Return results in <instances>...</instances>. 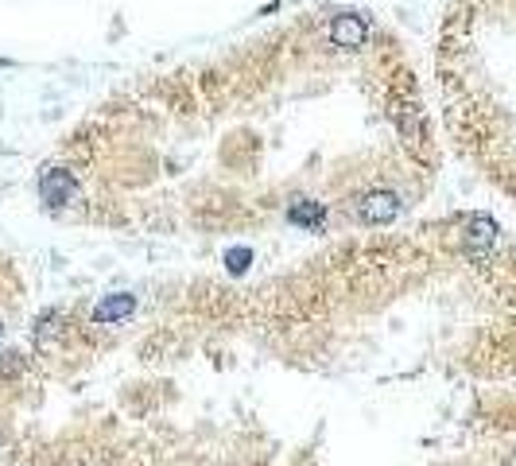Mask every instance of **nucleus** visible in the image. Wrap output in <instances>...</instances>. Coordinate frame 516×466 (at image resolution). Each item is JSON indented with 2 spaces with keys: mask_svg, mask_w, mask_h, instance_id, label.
<instances>
[{
  "mask_svg": "<svg viewBox=\"0 0 516 466\" xmlns=\"http://www.w3.org/2000/svg\"><path fill=\"white\" fill-rule=\"evenodd\" d=\"M330 12H299L248 43L116 90L66 140L78 202L248 210L268 195L287 210L322 198V187L353 218L365 190L435 179L404 43L377 28L365 47H342Z\"/></svg>",
  "mask_w": 516,
  "mask_h": 466,
  "instance_id": "nucleus-1",
  "label": "nucleus"
},
{
  "mask_svg": "<svg viewBox=\"0 0 516 466\" xmlns=\"http://www.w3.org/2000/svg\"><path fill=\"white\" fill-rule=\"evenodd\" d=\"M248 261H253V253H248V249H229V253H226V264H229L233 276H241V272L248 269Z\"/></svg>",
  "mask_w": 516,
  "mask_h": 466,
  "instance_id": "nucleus-4",
  "label": "nucleus"
},
{
  "mask_svg": "<svg viewBox=\"0 0 516 466\" xmlns=\"http://www.w3.org/2000/svg\"><path fill=\"white\" fill-rule=\"evenodd\" d=\"M0 335H4V323H0Z\"/></svg>",
  "mask_w": 516,
  "mask_h": 466,
  "instance_id": "nucleus-5",
  "label": "nucleus"
},
{
  "mask_svg": "<svg viewBox=\"0 0 516 466\" xmlns=\"http://www.w3.org/2000/svg\"><path fill=\"white\" fill-rule=\"evenodd\" d=\"M435 78L454 148L516 202V0H451Z\"/></svg>",
  "mask_w": 516,
  "mask_h": 466,
  "instance_id": "nucleus-2",
  "label": "nucleus"
},
{
  "mask_svg": "<svg viewBox=\"0 0 516 466\" xmlns=\"http://www.w3.org/2000/svg\"><path fill=\"white\" fill-rule=\"evenodd\" d=\"M132 307H136V299H132L128 291H121V296H105L101 303L94 307L89 319H94V323H121V319H128V315H132Z\"/></svg>",
  "mask_w": 516,
  "mask_h": 466,
  "instance_id": "nucleus-3",
  "label": "nucleus"
}]
</instances>
